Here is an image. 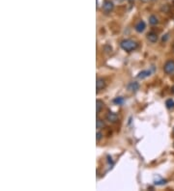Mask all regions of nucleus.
<instances>
[{
    "mask_svg": "<svg viewBox=\"0 0 174 191\" xmlns=\"http://www.w3.org/2000/svg\"><path fill=\"white\" fill-rule=\"evenodd\" d=\"M149 22L152 25H156V24H158V22H159V20H158V19H157V17H155V16H151L150 17H149Z\"/></svg>",
    "mask_w": 174,
    "mask_h": 191,
    "instance_id": "obj_13",
    "label": "nucleus"
},
{
    "mask_svg": "<svg viewBox=\"0 0 174 191\" xmlns=\"http://www.w3.org/2000/svg\"><path fill=\"white\" fill-rule=\"evenodd\" d=\"M171 93L174 94V86H172V88H171Z\"/></svg>",
    "mask_w": 174,
    "mask_h": 191,
    "instance_id": "obj_17",
    "label": "nucleus"
},
{
    "mask_svg": "<svg viewBox=\"0 0 174 191\" xmlns=\"http://www.w3.org/2000/svg\"><path fill=\"white\" fill-rule=\"evenodd\" d=\"M151 73H152L151 71H142V72H140L139 75H137V77H139V79H143V78H146L148 76H150Z\"/></svg>",
    "mask_w": 174,
    "mask_h": 191,
    "instance_id": "obj_9",
    "label": "nucleus"
},
{
    "mask_svg": "<svg viewBox=\"0 0 174 191\" xmlns=\"http://www.w3.org/2000/svg\"><path fill=\"white\" fill-rule=\"evenodd\" d=\"M102 138H103V133H102L101 131H97V134H96V139H97V141H100Z\"/></svg>",
    "mask_w": 174,
    "mask_h": 191,
    "instance_id": "obj_15",
    "label": "nucleus"
},
{
    "mask_svg": "<svg viewBox=\"0 0 174 191\" xmlns=\"http://www.w3.org/2000/svg\"><path fill=\"white\" fill-rule=\"evenodd\" d=\"M145 28H146V24H145V22L143 21V20H139L135 26V31L139 32V33H142L145 30Z\"/></svg>",
    "mask_w": 174,
    "mask_h": 191,
    "instance_id": "obj_6",
    "label": "nucleus"
},
{
    "mask_svg": "<svg viewBox=\"0 0 174 191\" xmlns=\"http://www.w3.org/2000/svg\"><path fill=\"white\" fill-rule=\"evenodd\" d=\"M140 1H141V2H148L149 0H140Z\"/></svg>",
    "mask_w": 174,
    "mask_h": 191,
    "instance_id": "obj_18",
    "label": "nucleus"
},
{
    "mask_svg": "<svg viewBox=\"0 0 174 191\" xmlns=\"http://www.w3.org/2000/svg\"><path fill=\"white\" fill-rule=\"evenodd\" d=\"M96 126H97V129H101L103 128V127H104V121L102 119L100 118H97V122H96Z\"/></svg>",
    "mask_w": 174,
    "mask_h": 191,
    "instance_id": "obj_11",
    "label": "nucleus"
},
{
    "mask_svg": "<svg viewBox=\"0 0 174 191\" xmlns=\"http://www.w3.org/2000/svg\"><path fill=\"white\" fill-rule=\"evenodd\" d=\"M147 39L151 43H157L158 40H159V36H158V34L156 32L152 31V32H149L147 34Z\"/></svg>",
    "mask_w": 174,
    "mask_h": 191,
    "instance_id": "obj_7",
    "label": "nucleus"
},
{
    "mask_svg": "<svg viewBox=\"0 0 174 191\" xmlns=\"http://www.w3.org/2000/svg\"><path fill=\"white\" fill-rule=\"evenodd\" d=\"M118 115L114 112H108L106 115V120L109 122V123H116L118 121Z\"/></svg>",
    "mask_w": 174,
    "mask_h": 191,
    "instance_id": "obj_5",
    "label": "nucleus"
},
{
    "mask_svg": "<svg viewBox=\"0 0 174 191\" xmlns=\"http://www.w3.org/2000/svg\"><path fill=\"white\" fill-rule=\"evenodd\" d=\"M124 101H125V100H124V98H121V96H119V98H114L113 102H114L115 104H118V105H121V104L124 103Z\"/></svg>",
    "mask_w": 174,
    "mask_h": 191,
    "instance_id": "obj_14",
    "label": "nucleus"
},
{
    "mask_svg": "<svg viewBox=\"0 0 174 191\" xmlns=\"http://www.w3.org/2000/svg\"><path fill=\"white\" fill-rule=\"evenodd\" d=\"M166 183V180H156L155 182V184H157V185H162V184H165Z\"/></svg>",
    "mask_w": 174,
    "mask_h": 191,
    "instance_id": "obj_16",
    "label": "nucleus"
},
{
    "mask_svg": "<svg viewBox=\"0 0 174 191\" xmlns=\"http://www.w3.org/2000/svg\"><path fill=\"white\" fill-rule=\"evenodd\" d=\"M165 105L168 109H173L174 108V100L172 98H168V100L165 101Z\"/></svg>",
    "mask_w": 174,
    "mask_h": 191,
    "instance_id": "obj_12",
    "label": "nucleus"
},
{
    "mask_svg": "<svg viewBox=\"0 0 174 191\" xmlns=\"http://www.w3.org/2000/svg\"><path fill=\"white\" fill-rule=\"evenodd\" d=\"M173 133H174V128H173Z\"/></svg>",
    "mask_w": 174,
    "mask_h": 191,
    "instance_id": "obj_20",
    "label": "nucleus"
},
{
    "mask_svg": "<svg viewBox=\"0 0 174 191\" xmlns=\"http://www.w3.org/2000/svg\"><path fill=\"white\" fill-rule=\"evenodd\" d=\"M163 72H165L166 75H173L174 73V61L169 60L165 64V66H163Z\"/></svg>",
    "mask_w": 174,
    "mask_h": 191,
    "instance_id": "obj_2",
    "label": "nucleus"
},
{
    "mask_svg": "<svg viewBox=\"0 0 174 191\" xmlns=\"http://www.w3.org/2000/svg\"><path fill=\"white\" fill-rule=\"evenodd\" d=\"M139 89V84L137 81H133V82L129 83L128 85V90H130V92H137Z\"/></svg>",
    "mask_w": 174,
    "mask_h": 191,
    "instance_id": "obj_8",
    "label": "nucleus"
},
{
    "mask_svg": "<svg viewBox=\"0 0 174 191\" xmlns=\"http://www.w3.org/2000/svg\"><path fill=\"white\" fill-rule=\"evenodd\" d=\"M106 81H104V79H103V78H97V82H96V92L97 94L99 93L100 91L104 90V88H106Z\"/></svg>",
    "mask_w": 174,
    "mask_h": 191,
    "instance_id": "obj_4",
    "label": "nucleus"
},
{
    "mask_svg": "<svg viewBox=\"0 0 174 191\" xmlns=\"http://www.w3.org/2000/svg\"><path fill=\"white\" fill-rule=\"evenodd\" d=\"M119 2H122V1H124V0H118Z\"/></svg>",
    "mask_w": 174,
    "mask_h": 191,
    "instance_id": "obj_19",
    "label": "nucleus"
},
{
    "mask_svg": "<svg viewBox=\"0 0 174 191\" xmlns=\"http://www.w3.org/2000/svg\"><path fill=\"white\" fill-rule=\"evenodd\" d=\"M104 103L101 100H97L96 101V109H97V115H99V113L103 110Z\"/></svg>",
    "mask_w": 174,
    "mask_h": 191,
    "instance_id": "obj_10",
    "label": "nucleus"
},
{
    "mask_svg": "<svg viewBox=\"0 0 174 191\" xmlns=\"http://www.w3.org/2000/svg\"><path fill=\"white\" fill-rule=\"evenodd\" d=\"M120 47L123 50L127 52H130V51H134L135 49H137L139 45H137V42L135 41L130 40V39H126V40H123L121 43H120Z\"/></svg>",
    "mask_w": 174,
    "mask_h": 191,
    "instance_id": "obj_1",
    "label": "nucleus"
},
{
    "mask_svg": "<svg viewBox=\"0 0 174 191\" xmlns=\"http://www.w3.org/2000/svg\"><path fill=\"white\" fill-rule=\"evenodd\" d=\"M113 8H114V4L112 3L111 1H109V0H106V1L104 2L102 10H103V12L104 13V14L107 15V14H109V13H111L112 11H113Z\"/></svg>",
    "mask_w": 174,
    "mask_h": 191,
    "instance_id": "obj_3",
    "label": "nucleus"
}]
</instances>
